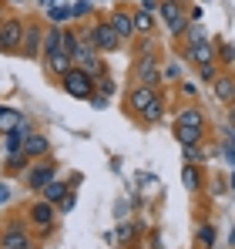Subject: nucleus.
Returning a JSON list of instances; mask_svg holds the SVG:
<instances>
[{
    "label": "nucleus",
    "mask_w": 235,
    "mask_h": 249,
    "mask_svg": "<svg viewBox=\"0 0 235 249\" xmlns=\"http://www.w3.org/2000/svg\"><path fill=\"white\" fill-rule=\"evenodd\" d=\"M37 243L27 219H7L0 226V249H37Z\"/></svg>",
    "instance_id": "nucleus-1"
},
{
    "label": "nucleus",
    "mask_w": 235,
    "mask_h": 249,
    "mask_svg": "<svg viewBox=\"0 0 235 249\" xmlns=\"http://www.w3.org/2000/svg\"><path fill=\"white\" fill-rule=\"evenodd\" d=\"M27 222H31V229H34L37 239H47V236L57 229V206L37 196V199L27 206Z\"/></svg>",
    "instance_id": "nucleus-2"
},
{
    "label": "nucleus",
    "mask_w": 235,
    "mask_h": 249,
    "mask_svg": "<svg viewBox=\"0 0 235 249\" xmlns=\"http://www.w3.org/2000/svg\"><path fill=\"white\" fill-rule=\"evenodd\" d=\"M131 84H151V88H161V61H158L155 51L134 54V61H131Z\"/></svg>",
    "instance_id": "nucleus-3"
},
{
    "label": "nucleus",
    "mask_w": 235,
    "mask_h": 249,
    "mask_svg": "<svg viewBox=\"0 0 235 249\" xmlns=\"http://www.w3.org/2000/svg\"><path fill=\"white\" fill-rule=\"evenodd\" d=\"M44 20L37 17H31V20H24V37H20V51H17V57H24V61H37L40 54H44Z\"/></svg>",
    "instance_id": "nucleus-4"
},
{
    "label": "nucleus",
    "mask_w": 235,
    "mask_h": 249,
    "mask_svg": "<svg viewBox=\"0 0 235 249\" xmlns=\"http://www.w3.org/2000/svg\"><path fill=\"white\" fill-rule=\"evenodd\" d=\"M57 84L64 88V94H71V98H78V101H91V98H94V78H91L84 68H71Z\"/></svg>",
    "instance_id": "nucleus-5"
},
{
    "label": "nucleus",
    "mask_w": 235,
    "mask_h": 249,
    "mask_svg": "<svg viewBox=\"0 0 235 249\" xmlns=\"http://www.w3.org/2000/svg\"><path fill=\"white\" fill-rule=\"evenodd\" d=\"M161 88H151V84H131L128 91H124V115H131L134 122L141 118V111L155 101V94Z\"/></svg>",
    "instance_id": "nucleus-6"
},
{
    "label": "nucleus",
    "mask_w": 235,
    "mask_h": 249,
    "mask_svg": "<svg viewBox=\"0 0 235 249\" xmlns=\"http://www.w3.org/2000/svg\"><path fill=\"white\" fill-rule=\"evenodd\" d=\"M50 178H57V162L47 155V159H37V162H31L27 172H24V185L31 189V192H40Z\"/></svg>",
    "instance_id": "nucleus-7"
},
{
    "label": "nucleus",
    "mask_w": 235,
    "mask_h": 249,
    "mask_svg": "<svg viewBox=\"0 0 235 249\" xmlns=\"http://www.w3.org/2000/svg\"><path fill=\"white\" fill-rule=\"evenodd\" d=\"M91 41H94V47H98L101 54H115L118 47H124L108 17H94V24H91Z\"/></svg>",
    "instance_id": "nucleus-8"
},
{
    "label": "nucleus",
    "mask_w": 235,
    "mask_h": 249,
    "mask_svg": "<svg viewBox=\"0 0 235 249\" xmlns=\"http://www.w3.org/2000/svg\"><path fill=\"white\" fill-rule=\"evenodd\" d=\"M20 37H24V17H3V24H0V54L17 57Z\"/></svg>",
    "instance_id": "nucleus-9"
},
{
    "label": "nucleus",
    "mask_w": 235,
    "mask_h": 249,
    "mask_svg": "<svg viewBox=\"0 0 235 249\" xmlns=\"http://www.w3.org/2000/svg\"><path fill=\"white\" fill-rule=\"evenodd\" d=\"M108 20H111V27L118 31L121 44H131L134 37H138V34H134V10H131V7L115 3V7H111V14H108Z\"/></svg>",
    "instance_id": "nucleus-10"
},
{
    "label": "nucleus",
    "mask_w": 235,
    "mask_h": 249,
    "mask_svg": "<svg viewBox=\"0 0 235 249\" xmlns=\"http://www.w3.org/2000/svg\"><path fill=\"white\" fill-rule=\"evenodd\" d=\"M31 162H37V159H47L50 155V138L47 135H40V131H27V138H24V148H20Z\"/></svg>",
    "instance_id": "nucleus-11"
},
{
    "label": "nucleus",
    "mask_w": 235,
    "mask_h": 249,
    "mask_svg": "<svg viewBox=\"0 0 235 249\" xmlns=\"http://www.w3.org/2000/svg\"><path fill=\"white\" fill-rule=\"evenodd\" d=\"M182 57L195 68V64H208L215 61V44L212 41H198V44H182Z\"/></svg>",
    "instance_id": "nucleus-12"
},
{
    "label": "nucleus",
    "mask_w": 235,
    "mask_h": 249,
    "mask_svg": "<svg viewBox=\"0 0 235 249\" xmlns=\"http://www.w3.org/2000/svg\"><path fill=\"white\" fill-rule=\"evenodd\" d=\"M44 61V71H47V78H54V81H61L71 68H74V57L71 54H64V51H57V54H47V57H40Z\"/></svg>",
    "instance_id": "nucleus-13"
},
{
    "label": "nucleus",
    "mask_w": 235,
    "mask_h": 249,
    "mask_svg": "<svg viewBox=\"0 0 235 249\" xmlns=\"http://www.w3.org/2000/svg\"><path fill=\"white\" fill-rule=\"evenodd\" d=\"M212 94H215L218 105H232V98H235V74L218 71V78L212 81Z\"/></svg>",
    "instance_id": "nucleus-14"
},
{
    "label": "nucleus",
    "mask_w": 235,
    "mask_h": 249,
    "mask_svg": "<svg viewBox=\"0 0 235 249\" xmlns=\"http://www.w3.org/2000/svg\"><path fill=\"white\" fill-rule=\"evenodd\" d=\"M158 122H165V94L158 91L155 94V101L141 111V118H138V124H145V128H151V124H158Z\"/></svg>",
    "instance_id": "nucleus-15"
},
{
    "label": "nucleus",
    "mask_w": 235,
    "mask_h": 249,
    "mask_svg": "<svg viewBox=\"0 0 235 249\" xmlns=\"http://www.w3.org/2000/svg\"><path fill=\"white\" fill-rule=\"evenodd\" d=\"M175 124H192V128H208L205 122V111H201V105H185L178 115H175Z\"/></svg>",
    "instance_id": "nucleus-16"
},
{
    "label": "nucleus",
    "mask_w": 235,
    "mask_h": 249,
    "mask_svg": "<svg viewBox=\"0 0 235 249\" xmlns=\"http://www.w3.org/2000/svg\"><path fill=\"white\" fill-rule=\"evenodd\" d=\"M208 128H192V124H175V142L178 145H201Z\"/></svg>",
    "instance_id": "nucleus-17"
},
{
    "label": "nucleus",
    "mask_w": 235,
    "mask_h": 249,
    "mask_svg": "<svg viewBox=\"0 0 235 249\" xmlns=\"http://www.w3.org/2000/svg\"><path fill=\"white\" fill-rule=\"evenodd\" d=\"M182 185H185V192H201L205 189V175H201V165H188L185 162V168H182Z\"/></svg>",
    "instance_id": "nucleus-18"
},
{
    "label": "nucleus",
    "mask_w": 235,
    "mask_h": 249,
    "mask_svg": "<svg viewBox=\"0 0 235 249\" xmlns=\"http://www.w3.org/2000/svg\"><path fill=\"white\" fill-rule=\"evenodd\" d=\"M44 14H47V24H71L74 17H71V3L67 0H57V3H50V7H44Z\"/></svg>",
    "instance_id": "nucleus-19"
},
{
    "label": "nucleus",
    "mask_w": 235,
    "mask_h": 249,
    "mask_svg": "<svg viewBox=\"0 0 235 249\" xmlns=\"http://www.w3.org/2000/svg\"><path fill=\"white\" fill-rule=\"evenodd\" d=\"M61 37H64V27H61V24H47V27H44V54H40V57L57 54V51H61Z\"/></svg>",
    "instance_id": "nucleus-20"
},
{
    "label": "nucleus",
    "mask_w": 235,
    "mask_h": 249,
    "mask_svg": "<svg viewBox=\"0 0 235 249\" xmlns=\"http://www.w3.org/2000/svg\"><path fill=\"white\" fill-rule=\"evenodd\" d=\"M134 34L138 37H155V14L134 7Z\"/></svg>",
    "instance_id": "nucleus-21"
},
{
    "label": "nucleus",
    "mask_w": 235,
    "mask_h": 249,
    "mask_svg": "<svg viewBox=\"0 0 235 249\" xmlns=\"http://www.w3.org/2000/svg\"><path fill=\"white\" fill-rule=\"evenodd\" d=\"M67 192H71V185H67V182H61V178H50V182H47V185L40 189L37 196H40V199H47V202H54V206H57V202H61V199L67 196Z\"/></svg>",
    "instance_id": "nucleus-22"
},
{
    "label": "nucleus",
    "mask_w": 235,
    "mask_h": 249,
    "mask_svg": "<svg viewBox=\"0 0 235 249\" xmlns=\"http://www.w3.org/2000/svg\"><path fill=\"white\" fill-rule=\"evenodd\" d=\"M27 165H31V159H27L24 152H14V155H7L3 172H7V175H24V172H27Z\"/></svg>",
    "instance_id": "nucleus-23"
},
{
    "label": "nucleus",
    "mask_w": 235,
    "mask_h": 249,
    "mask_svg": "<svg viewBox=\"0 0 235 249\" xmlns=\"http://www.w3.org/2000/svg\"><path fill=\"white\" fill-rule=\"evenodd\" d=\"M138 232H141V226H134V222H121V226H118V232H115L118 246H131V243L138 239Z\"/></svg>",
    "instance_id": "nucleus-24"
},
{
    "label": "nucleus",
    "mask_w": 235,
    "mask_h": 249,
    "mask_svg": "<svg viewBox=\"0 0 235 249\" xmlns=\"http://www.w3.org/2000/svg\"><path fill=\"white\" fill-rule=\"evenodd\" d=\"M198 41H208V31L201 27V20H198V24L192 20V24L185 27V34L178 37V44H198Z\"/></svg>",
    "instance_id": "nucleus-25"
},
{
    "label": "nucleus",
    "mask_w": 235,
    "mask_h": 249,
    "mask_svg": "<svg viewBox=\"0 0 235 249\" xmlns=\"http://www.w3.org/2000/svg\"><path fill=\"white\" fill-rule=\"evenodd\" d=\"M195 239H198V246H201V249H212V246H215V226H212V222H198Z\"/></svg>",
    "instance_id": "nucleus-26"
},
{
    "label": "nucleus",
    "mask_w": 235,
    "mask_h": 249,
    "mask_svg": "<svg viewBox=\"0 0 235 249\" xmlns=\"http://www.w3.org/2000/svg\"><path fill=\"white\" fill-rule=\"evenodd\" d=\"M195 78L198 84H212L218 78V61H208V64H195Z\"/></svg>",
    "instance_id": "nucleus-27"
},
{
    "label": "nucleus",
    "mask_w": 235,
    "mask_h": 249,
    "mask_svg": "<svg viewBox=\"0 0 235 249\" xmlns=\"http://www.w3.org/2000/svg\"><path fill=\"white\" fill-rule=\"evenodd\" d=\"M212 44H215V61L225 64V68H232V64H235V47H232V44H225V41H212Z\"/></svg>",
    "instance_id": "nucleus-28"
},
{
    "label": "nucleus",
    "mask_w": 235,
    "mask_h": 249,
    "mask_svg": "<svg viewBox=\"0 0 235 249\" xmlns=\"http://www.w3.org/2000/svg\"><path fill=\"white\" fill-rule=\"evenodd\" d=\"M115 91H118V84H115V78L104 71L101 78H94V94H108V98H115Z\"/></svg>",
    "instance_id": "nucleus-29"
},
{
    "label": "nucleus",
    "mask_w": 235,
    "mask_h": 249,
    "mask_svg": "<svg viewBox=\"0 0 235 249\" xmlns=\"http://www.w3.org/2000/svg\"><path fill=\"white\" fill-rule=\"evenodd\" d=\"M78 44H81V34L74 31V27H64V37H61V51L74 57V51H78Z\"/></svg>",
    "instance_id": "nucleus-30"
},
{
    "label": "nucleus",
    "mask_w": 235,
    "mask_h": 249,
    "mask_svg": "<svg viewBox=\"0 0 235 249\" xmlns=\"http://www.w3.org/2000/svg\"><path fill=\"white\" fill-rule=\"evenodd\" d=\"M182 81V64L171 61V64H161V84H178Z\"/></svg>",
    "instance_id": "nucleus-31"
},
{
    "label": "nucleus",
    "mask_w": 235,
    "mask_h": 249,
    "mask_svg": "<svg viewBox=\"0 0 235 249\" xmlns=\"http://www.w3.org/2000/svg\"><path fill=\"white\" fill-rule=\"evenodd\" d=\"M182 159H185L188 165H201V162H205V148H201V145H182Z\"/></svg>",
    "instance_id": "nucleus-32"
},
{
    "label": "nucleus",
    "mask_w": 235,
    "mask_h": 249,
    "mask_svg": "<svg viewBox=\"0 0 235 249\" xmlns=\"http://www.w3.org/2000/svg\"><path fill=\"white\" fill-rule=\"evenodd\" d=\"M91 10H94V0H74V3H71V17H74V20L91 17Z\"/></svg>",
    "instance_id": "nucleus-33"
},
{
    "label": "nucleus",
    "mask_w": 235,
    "mask_h": 249,
    "mask_svg": "<svg viewBox=\"0 0 235 249\" xmlns=\"http://www.w3.org/2000/svg\"><path fill=\"white\" fill-rule=\"evenodd\" d=\"M20 122H24V118H20L14 108H0V131H10L14 124H20Z\"/></svg>",
    "instance_id": "nucleus-34"
},
{
    "label": "nucleus",
    "mask_w": 235,
    "mask_h": 249,
    "mask_svg": "<svg viewBox=\"0 0 235 249\" xmlns=\"http://www.w3.org/2000/svg\"><path fill=\"white\" fill-rule=\"evenodd\" d=\"M84 71H87V74H91V78H101V74H104V71H108V64H104V57H101V54H98V57H94V61H87V64H84Z\"/></svg>",
    "instance_id": "nucleus-35"
},
{
    "label": "nucleus",
    "mask_w": 235,
    "mask_h": 249,
    "mask_svg": "<svg viewBox=\"0 0 235 249\" xmlns=\"http://www.w3.org/2000/svg\"><path fill=\"white\" fill-rule=\"evenodd\" d=\"M222 155H225L229 165H235V131H229V138L222 142Z\"/></svg>",
    "instance_id": "nucleus-36"
},
{
    "label": "nucleus",
    "mask_w": 235,
    "mask_h": 249,
    "mask_svg": "<svg viewBox=\"0 0 235 249\" xmlns=\"http://www.w3.org/2000/svg\"><path fill=\"white\" fill-rule=\"evenodd\" d=\"M178 91H182L185 98H195V94H198V81H188V78H182V81H178Z\"/></svg>",
    "instance_id": "nucleus-37"
},
{
    "label": "nucleus",
    "mask_w": 235,
    "mask_h": 249,
    "mask_svg": "<svg viewBox=\"0 0 235 249\" xmlns=\"http://www.w3.org/2000/svg\"><path fill=\"white\" fill-rule=\"evenodd\" d=\"M91 105L101 111V108H108V105H111V98H108V94H94V98H91Z\"/></svg>",
    "instance_id": "nucleus-38"
},
{
    "label": "nucleus",
    "mask_w": 235,
    "mask_h": 249,
    "mask_svg": "<svg viewBox=\"0 0 235 249\" xmlns=\"http://www.w3.org/2000/svg\"><path fill=\"white\" fill-rule=\"evenodd\" d=\"M138 7H141V10H148V14H155V10H158V0H138Z\"/></svg>",
    "instance_id": "nucleus-39"
},
{
    "label": "nucleus",
    "mask_w": 235,
    "mask_h": 249,
    "mask_svg": "<svg viewBox=\"0 0 235 249\" xmlns=\"http://www.w3.org/2000/svg\"><path fill=\"white\" fill-rule=\"evenodd\" d=\"M225 118H229V131H235V105L225 108Z\"/></svg>",
    "instance_id": "nucleus-40"
},
{
    "label": "nucleus",
    "mask_w": 235,
    "mask_h": 249,
    "mask_svg": "<svg viewBox=\"0 0 235 249\" xmlns=\"http://www.w3.org/2000/svg\"><path fill=\"white\" fill-rule=\"evenodd\" d=\"M222 192H225V182L215 178V182H212V196H222Z\"/></svg>",
    "instance_id": "nucleus-41"
},
{
    "label": "nucleus",
    "mask_w": 235,
    "mask_h": 249,
    "mask_svg": "<svg viewBox=\"0 0 235 249\" xmlns=\"http://www.w3.org/2000/svg\"><path fill=\"white\" fill-rule=\"evenodd\" d=\"M161 246H165V243H161V232L155 229V232H151V249H161Z\"/></svg>",
    "instance_id": "nucleus-42"
},
{
    "label": "nucleus",
    "mask_w": 235,
    "mask_h": 249,
    "mask_svg": "<svg viewBox=\"0 0 235 249\" xmlns=\"http://www.w3.org/2000/svg\"><path fill=\"white\" fill-rule=\"evenodd\" d=\"M229 246L235 249V226H232V232H229Z\"/></svg>",
    "instance_id": "nucleus-43"
},
{
    "label": "nucleus",
    "mask_w": 235,
    "mask_h": 249,
    "mask_svg": "<svg viewBox=\"0 0 235 249\" xmlns=\"http://www.w3.org/2000/svg\"><path fill=\"white\" fill-rule=\"evenodd\" d=\"M0 3H24V0H0Z\"/></svg>",
    "instance_id": "nucleus-44"
},
{
    "label": "nucleus",
    "mask_w": 235,
    "mask_h": 249,
    "mask_svg": "<svg viewBox=\"0 0 235 249\" xmlns=\"http://www.w3.org/2000/svg\"><path fill=\"white\" fill-rule=\"evenodd\" d=\"M3 199H7V192H3V189H0V202H3Z\"/></svg>",
    "instance_id": "nucleus-45"
},
{
    "label": "nucleus",
    "mask_w": 235,
    "mask_h": 249,
    "mask_svg": "<svg viewBox=\"0 0 235 249\" xmlns=\"http://www.w3.org/2000/svg\"><path fill=\"white\" fill-rule=\"evenodd\" d=\"M232 189H235V175H232Z\"/></svg>",
    "instance_id": "nucleus-46"
},
{
    "label": "nucleus",
    "mask_w": 235,
    "mask_h": 249,
    "mask_svg": "<svg viewBox=\"0 0 235 249\" xmlns=\"http://www.w3.org/2000/svg\"><path fill=\"white\" fill-rule=\"evenodd\" d=\"M0 24H3V17H0Z\"/></svg>",
    "instance_id": "nucleus-47"
},
{
    "label": "nucleus",
    "mask_w": 235,
    "mask_h": 249,
    "mask_svg": "<svg viewBox=\"0 0 235 249\" xmlns=\"http://www.w3.org/2000/svg\"><path fill=\"white\" fill-rule=\"evenodd\" d=\"M0 108H3V105H0Z\"/></svg>",
    "instance_id": "nucleus-48"
}]
</instances>
